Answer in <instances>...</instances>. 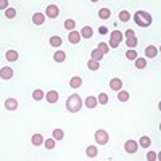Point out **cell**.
Returning <instances> with one entry per match:
<instances>
[{"mask_svg":"<svg viewBox=\"0 0 161 161\" xmlns=\"http://www.w3.org/2000/svg\"><path fill=\"white\" fill-rule=\"evenodd\" d=\"M5 58H7L8 61H16L18 58H20V55H18L16 50H8L7 53H5Z\"/></svg>","mask_w":161,"mask_h":161,"instance_id":"cell-14","label":"cell"},{"mask_svg":"<svg viewBox=\"0 0 161 161\" xmlns=\"http://www.w3.org/2000/svg\"><path fill=\"white\" fill-rule=\"evenodd\" d=\"M97 103H98V100L95 97H87V98H85V107H87V108H95Z\"/></svg>","mask_w":161,"mask_h":161,"instance_id":"cell-18","label":"cell"},{"mask_svg":"<svg viewBox=\"0 0 161 161\" xmlns=\"http://www.w3.org/2000/svg\"><path fill=\"white\" fill-rule=\"evenodd\" d=\"M55 142H57L55 139H47L44 144H45V147L48 148V150H52V148H55Z\"/></svg>","mask_w":161,"mask_h":161,"instance_id":"cell-35","label":"cell"},{"mask_svg":"<svg viewBox=\"0 0 161 161\" xmlns=\"http://www.w3.org/2000/svg\"><path fill=\"white\" fill-rule=\"evenodd\" d=\"M118 100H119V102H127L129 100V92L119 90V94H118Z\"/></svg>","mask_w":161,"mask_h":161,"instance_id":"cell-23","label":"cell"},{"mask_svg":"<svg viewBox=\"0 0 161 161\" xmlns=\"http://www.w3.org/2000/svg\"><path fill=\"white\" fill-rule=\"evenodd\" d=\"M31 142H32V145H42V142H45V140L42 137V134H34L31 137Z\"/></svg>","mask_w":161,"mask_h":161,"instance_id":"cell-17","label":"cell"},{"mask_svg":"<svg viewBox=\"0 0 161 161\" xmlns=\"http://www.w3.org/2000/svg\"><path fill=\"white\" fill-rule=\"evenodd\" d=\"M110 10L108 8H102L100 11H98V16H100L102 18V20H108V18H110Z\"/></svg>","mask_w":161,"mask_h":161,"instance_id":"cell-25","label":"cell"},{"mask_svg":"<svg viewBox=\"0 0 161 161\" xmlns=\"http://www.w3.org/2000/svg\"><path fill=\"white\" fill-rule=\"evenodd\" d=\"M53 60L57 61V63H63V61L66 60V53L65 52H57L53 55Z\"/></svg>","mask_w":161,"mask_h":161,"instance_id":"cell-20","label":"cell"},{"mask_svg":"<svg viewBox=\"0 0 161 161\" xmlns=\"http://www.w3.org/2000/svg\"><path fill=\"white\" fill-rule=\"evenodd\" d=\"M129 18H131V15H129V11H126V10H122L121 13H119V20L121 21H129Z\"/></svg>","mask_w":161,"mask_h":161,"instance_id":"cell-32","label":"cell"},{"mask_svg":"<svg viewBox=\"0 0 161 161\" xmlns=\"http://www.w3.org/2000/svg\"><path fill=\"white\" fill-rule=\"evenodd\" d=\"M137 142H134V140H127L126 142V145H124V148H126V152L127 153H135L137 152Z\"/></svg>","mask_w":161,"mask_h":161,"instance_id":"cell-9","label":"cell"},{"mask_svg":"<svg viewBox=\"0 0 161 161\" xmlns=\"http://www.w3.org/2000/svg\"><path fill=\"white\" fill-rule=\"evenodd\" d=\"M147 159H148V161H155V159H156V153H155V152H150V153L147 155Z\"/></svg>","mask_w":161,"mask_h":161,"instance_id":"cell-39","label":"cell"},{"mask_svg":"<svg viewBox=\"0 0 161 161\" xmlns=\"http://www.w3.org/2000/svg\"><path fill=\"white\" fill-rule=\"evenodd\" d=\"M98 32H100V34H107V32H108V29L105 28V26H102V28H98Z\"/></svg>","mask_w":161,"mask_h":161,"instance_id":"cell-40","label":"cell"},{"mask_svg":"<svg viewBox=\"0 0 161 161\" xmlns=\"http://www.w3.org/2000/svg\"><path fill=\"white\" fill-rule=\"evenodd\" d=\"M97 153H98V150H97V147H94V145H90V147L87 148V156H89V158H95V156H97Z\"/></svg>","mask_w":161,"mask_h":161,"instance_id":"cell-24","label":"cell"},{"mask_svg":"<svg viewBox=\"0 0 161 161\" xmlns=\"http://www.w3.org/2000/svg\"><path fill=\"white\" fill-rule=\"evenodd\" d=\"M47 100L50 102V103H57L58 102V92L57 90H50L47 94Z\"/></svg>","mask_w":161,"mask_h":161,"instance_id":"cell-15","label":"cell"},{"mask_svg":"<svg viewBox=\"0 0 161 161\" xmlns=\"http://www.w3.org/2000/svg\"><path fill=\"white\" fill-rule=\"evenodd\" d=\"M156 55H158V48L155 47V45H148L145 48V57L147 58H155Z\"/></svg>","mask_w":161,"mask_h":161,"instance_id":"cell-8","label":"cell"},{"mask_svg":"<svg viewBox=\"0 0 161 161\" xmlns=\"http://www.w3.org/2000/svg\"><path fill=\"white\" fill-rule=\"evenodd\" d=\"M5 16H7L8 20H11V18H15V16H16V10H15V8H8L7 11H5Z\"/></svg>","mask_w":161,"mask_h":161,"instance_id":"cell-34","label":"cell"},{"mask_svg":"<svg viewBox=\"0 0 161 161\" xmlns=\"http://www.w3.org/2000/svg\"><path fill=\"white\" fill-rule=\"evenodd\" d=\"M44 21H45V15H42V13H36V15L32 16V23L37 24V26L44 24Z\"/></svg>","mask_w":161,"mask_h":161,"instance_id":"cell-13","label":"cell"},{"mask_svg":"<svg viewBox=\"0 0 161 161\" xmlns=\"http://www.w3.org/2000/svg\"><path fill=\"white\" fill-rule=\"evenodd\" d=\"M5 108L10 110V111H13L18 108V102H16V98H7L5 100Z\"/></svg>","mask_w":161,"mask_h":161,"instance_id":"cell-11","label":"cell"},{"mask_svg":"<svg viewBox=\"0 0 161 161\" xmlns=\"http://www.w3.org/2000/svg\"><path fill=\"white\" fill-rule=\"evenodd\" d=\"M108 139H110V137H108V132H107V131H102V129H100V131L95 132V142H97V144L107 145Z\"/></svg>","mask_w":161,"mask_h":161,"instance_id":"cell-4","label":"cell"},{"mask_svg":"<svg viewBox=\"0 0 161 161\" xmlns=\"http://www.w3.org/2000/svg\"><path fill=\"white\" fill-rule=\"evenodd\" d=\"M82 107V100H80V97L77 94H73L71 97H68L66 100V110L69 111V113H77Z\"/></svg>","mask_w":161,"mask_h":161,"instance_id":"cell-2","label":"cell"},{"mask_svg":"<svg viewBox=\"0 0 161 161\" xmlns=\"http://www.w3.org/2000/svg\"><path fill=\"white\" fill-rule=\"evenodd\" d=\"M126 37H127V42H126V44L131 47V48H134L135 45L139 44L137 39H135V36H134V31H132V29H127V31H126Z\"/></svg>","mask_w":161,"mask_h":161,"instance_id":"cell-5","label":"cell"},{"mask_svg":"<svg viewBox=\"0 0 161 161\" xmlns=\"http://www.w3.org/2000/svg\"><path fill=\"white\" fill-rule=\"evenodd\" d=\"M92 34H94V31H92V28H89V26L82 28V31H80V36H82L84 39H90Z\"/></svg>","mask_w":161,"mask_h":161,"instance_id":"cell-19","label":"cell"},{"mask_svg":"<svg viewBox=\"0 0 161 161\" xmlns=\"http://www.w3.org/2000/svg\"><path fill=\"white\" fill-rule=\"evenodd\" d=\"M97 100H98V103L107 105V102H108V95H107V94H100V95H98V98H97Z\"/></svg>","mask_w":161,"mask_h":161,"instance_id":"cell-36","label":"cell"},{"mask_svg":"<svg viewBox=\"0 0 161 161\" xmlns=\"http://www.w3.org/2000/svg\"><path fill=\"white\" fill-rule=\"evenodd\" d=\"M69 85L73 89H77V87H80V85H82V79H80L79 76H74L71 80H69Z\"/></svg>","mask_w":161,"mask_h":161,"instance_id":"cell-16","label":"cell"},{"mask_svg":"<svg viewBox=\"0 0 161 161\" xmlns=\"http://www.w3.org/2000/svg\"><path fill=\"white\" fill-rule=\"evenodd\" d=\"M50 44H52L53 47H60V45H61V37H58V36H53L52 39H50Z\"/></svg>","mask_w":161,"mask_h":161,"instance_id":"cell-30","label":"cell"},{"mask_svg":"<svg viewBox=\"0 0 161 161\" xmlns=\"http://www.w3.org/2000/svg\"><path fill=\"white\" fill-rule=\"evenodd\" d=\"M63 137H65V134H63L61 129H55V131H53V139L55 140H61Z\"/></svg>","mask_w":161,"mask_h":161,"instance_id":"cell-29","label":"cell"},{"mask_svg":"<svg viewBox=\"0 0 161 161\" xmlns=\"http://www.w3.org/2000/svg\"><path fill=\"white\" fill-rule=\"evenodd\" d=\"M65 28L69 29V31H74V28H76V23H74V20H66L65 21Z\"/></svg>","mask_w":161,"mask_h":161,"instance_id":"cell-31","label":"cell"},{"mask_svg":"<svg viewBox=\"0 0 161 161\" xmlns=\"http://www.w3.org/2000/svg\"><path fill=\"white\" fill-rule=\"evenodd\" d=\"M87 66H89V69H92V71H97L98 68H100V65H98V61H95V60H89Z\"/></svg>","mask_w":161,"mask_h":161,"instance_id":"cell-28","label":"cell"},{"mask_svg":"<svg viewBox=\"0 0 161 161\" xmlns=\"http://www.w3.org/2000/svg\"><path fill=\"white\" fill-rule=\"evenodd\" d=\"M126 57H127L129 60H135V58H137V52H135V50H129V52L126 53Z\"/></svg>","mask_w":161,"mask_h":161,"instance_id":"cell-37","label":"cell"},{"mask_svg":"<svg viewBox=\"0 0 161 161\" xmlns=\"http://www.w3.org/2000/svg\"><path fill=\"white\" fill-rule=\"evenodd\" d=\"M32 98L34 100H42V98H44V92H42L40 89H36L32 92Z\"/></svg>","mask_w":161,"mask_h":161,"instance_id":"cell-27","label":"cell"},{"mask_svg":"<svg viewBox=\"0 0 161 161\" xmlns=\"http://www.w3.org/2000/svg\"><path fill=\"white\" fill-rule=\"evenodd\" d=\"M0 10H5V11L8 10V2L7 0H2V2H0Z\"/></svg>","mask_w":161,"mask_h":161,"instance_id":"cell-38","label":"cell"},{"mask_svg":"<svg viewBox=\"0 0 161 161\" xmlns=\"http://www.w3.org/2000/svg\"><path fill=\"white\" fill-rule=\"evenodd\" d=\"M135 68H139V69H145L147 68L145 58H135Z\"/></svg>","mask_w":161,"mask_h":161,"instance_id":"cell-22","label":"cell"},{"mask_svg":"<svg viewBox=\"0 0 161 161\" xmlns=\"http://www.w3.org/2000/svg\"><path fill=\"white\" fill-rule=\"evenodd\" d=\"M150 145H152V140H150V137H145V135H144V137L140 139V147H144V148H148Z\"/></svg>","mask_w":161,"mask_h":161,"instance_id":"cell-26","label":"cell"},{"mask_svg":"<svg viewBox=\"0 0 161 161\" xmlns=\"http://www.w3.org/2000/svg\"><path fill=\"white\" fill-rule=\"evenodd\" d=\"M102 58H103V53H102V52H98V50H94V52H92V60L100 61Z\"/></svg>","mask_w":161,"mask_h":161,"instance_id":"cell-33","label":"cell"},{"mask_svg":"<svg viewBox=\"0 0 161 161\" xmlns=\"http://www.w3.org/2000/svg\"><path fill=\"white\" fill-rule=\"evenodd\" d=\"M68 39H69L71 44H77V42L80 40V34L77 32V31H71L69 36H68Z\"/></svg>","mask_w":161,"mask_h":161,"instance_id":"cell-12","label":"cell"},{"mask_svg":"<svg viewBox=\"0 0 161 161\" xmlns=\"http://www.w3.org/2000/svg\"><path fill=\"white\" fill-rule=\"evenodd\" d=\"M58 13H60V10H58V7L57 5H48L47 7V10H45V16H48V18H57L58 16Z\"/></svg>","mask_w":161,"mask_h":161,"instance_id":"cell-6","label":"cell"},{"mask_svg":"<svg viewBox=\"0 0 161 161\" xmlns=\"http://www.w3.org/2000/svg\"><path fill=\"white\" fill-rule=\"evenodd\" d=\"M98 52H102L103 55H108V52H110V45L108 44H105V42H100L98 44V48H97Z\"/></svg>","mask_w":161,"mask_h":161,"instance_id":"cell-21","label":"cell"},{"mask_svg":"<svg viewBox=\"0 0 161 161\" xmlns=\"http://www.w3.org/2000/svg\"><path fill=\"white\" fill-rule=\"evenodd\" d=\"M0 76H2V79H11L13 77V69L11 68H8V66H3L2 68V71H0Z\"/></svg>","mask_w":161,"mask_h":161,"instance_id":"cell-7","label":"cell"},{"mask_svg":"<svg viewBox=\"0 0 161 161\" xmlns=\"http://www.w3.org/2000/svg\"><path fill=\"white\" fill-rule=\"evenodd\" d=\"M134 21L140 28H148L152 24V16H150V13H147V11L139 10V11H135V15H134Z\"/></svg>","mask_w":161,"mask_h":161,"instance_id":"cell-1","label":"cell"},{"mask_svg":"<svg viewBox=\"0 0 161 161\" xmlns=\"http://www.w3.org/2000/svg\"><path fill=\"white\" fill-rule=\"evenodd\" d=\"M110 87L113 89V90H116V92H119L121 87H122V80H121V79H118V77L111 79V80H110Z\"/></svg>","mask_w":161,"mask_h":161,"instance_id":"cell-10","label":"cell"},{"mask_svg":"<svg viewBox=\"0 0 161 161\" xmlns=\"http://www.w3.org/2000/svg\"><path fill=\"white\" fill-rule=\"evenodd\" d=\"M121 40H122V32H121V31H118V29L113 31L111 36H110V47H113V48L119 47Z\"/></svg>","mask_w":161,"mask_h":161,"instance_id":"cell-3","label":"cell"}]
</instances>
